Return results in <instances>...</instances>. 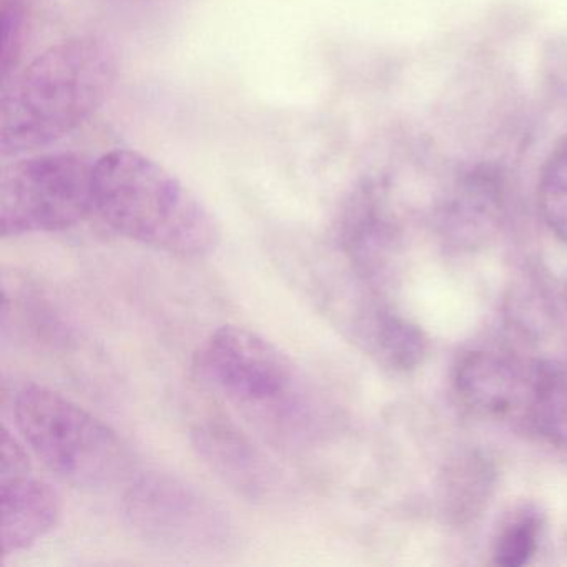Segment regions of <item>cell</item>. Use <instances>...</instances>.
Instances as JSON below:
<instances>
[{
	"label": "cell",
	"mask_w": 567,
	"mask_h": 567,
	"mask_svg": "<svg viewBox=\"0 0 567 567\" xmlns=\"http://www.w3.org/2000/svg\"><path fill=\"white\" fill-rule=\"evenodd\" d=\"M61 517L58 491L31 474L22 444L2 427L0 461V550L21 553L48 536Z\"/></svg>",
	"instance_id": "52a82bcc"
},
{
	"label": "cell",
	"mask_w": 567,
	"mask_h": 567,
	"mask_svg": "<svg viewBox=\"0 0 567 567\" xmlns=\"http://www.w3.org/2000/svg\"><path fill=\"white\" fill-rule=\"evenodd\" d=\"M128 529L151 546L182 554H217L235 543L228 514L198 487L172 474L137 477L124 496Z\"/></svg>",
	"instance_id": "8992f818"
},
{
	"label": "cell",
	"mask_w": 567,
	"mask_h": 567,
	"mask_svg": "<svg viewBox=\"0 0 567 567\" xmlns=\"http://www.w3.org/2000/svg\"><path fill=\"white\" fill-rule=\"evenodd\" d=\"M118 75L117 49L99 35H79L42 52L2 84V161L32 154L78 131L107 104Z\"/></svg>",
	"instance_id": "6da1fadb"
},
{
	"label": "cell",
	"mask_w": 567,
	"mask_h": 567,
	"mask_svg": "<svg viewBox=\"0 0 567 567\" xmlns=\"http://www.w3.org/2000/svg\"><path fill=\"white\" fill-rule=\"evenodd\" d=\"M381 357L400 370H413L426 353V340L423 333L400 318H381L374 333Z\"/></svg>",
	"instance_id": "30bf717a"
},
{
	"label": "cell",
	"mask_w": 567,
	"mask_h": 567,
	"mask_svg": "<svg viewBox=\"0 0 567 567\" xmlns=\"http://www.w3.org/2000/svg\"><path fill=\"white\" fill-rule=\"evenodd\" d=\"M31 0H2L0 2V79L2 84L18 74L28 32Z\"/></svg>",
	"instance_id": "7c38bea8"
},
{
	"label": "cell",
	"mask_w": 567,
	"mask_h": 567,
	"mask_svg": "<svg viewBox=\"0 0 567 567\" xmlns=\"http://www.w3.org/2000/svg\"><path fill=\"white\" fill-rule=\"evenodd\" d=\"M94 210L122 237L175 257H207L220 241L207 205L164 165L128 148L95 161Z\"/></svg>",
	"instance_id": "7a4b0ae2"
},
{
	"label": "cell",
	"mask_w": 567,
	"mask_h": 567,
	"mask_svg": "<svg viewBox=\"0 0 567 567\" xmlns=\"http://www.w3.org/2000/svg\"><path fill=\"white\" fill-rule=\"evenodd\" d=\"M457 390L473 406L487 413L509 411L520 394V378L507 361L473 353L457 368Z\"/></svg>",
	"instance_id": "9c48e42d"
},
{
	"label": "cell",
	"mask_w": 567,
	"mask_h": 567,
	"mask_svg": "<svg viewBox=\"0 0 567 567\" xmlns=\"http://www.w3.org/2000/svg\"><path fill=\"white\" fill-rule=\"evenodd\" d=\"M212 390L277 440L313 434V396L300 370L277 344L235 324L215 330L195 357Z\"/></svg>",
	"instance_id": "3957f363"
},
{
	"label": "cell",
	"mask_w": 567,
	"mask_h": 567,
	"mask_svg": "<svg viewBox=\"0 0 567 567\" xmlns=\"http://www.w3.org/2000/svg\"><path fill=\"white\" fill-rule=\"evenodd\" d=\"M14 417L32 453L79 489H111L134 474V453L117 431L49 388H21Z\"/></svg>",
	"instance_id": "277c9868"
},
{
	"label": "cell",
	"mask_w": 567,
	"mask_h": 567,
	"mask_svg": "<svg viewBox=\"0 0 567 567\" xmlns=\"http://www.w3.org/2000/svg\"><path fill=\"white\" fill-rule=\"evenodd\" d=\"M539 200L547 224L567 244V141L557 148L544 171Z\"/></svg>",
	"instance_id": "8fae6325"
},
{
	"label": "cell",
	"mask_w": 567,
	"mask_h": 567,
	"mask_svg": "<svg viewBox=\"0 0 567 567\" xmlns=\"http://www.w3.org/2000/svg\"><path fill=\"white\" fill-rule=\"evenodd\" d=\"M534 420L550 440L567 443V386L556 378L540 377L534 390Z\"/></svg>",
	"instance_id": "4fadbf2b"
},
{
	"label": "cell",
	"mask_w": 567,
	"mask_h": 567,
	"mask_svg": "<svg viewBox=\"0 0 567 567\" xmlns=\"http://www.w3.org/2000/svg\"><path fill=\"white\" fill-rule=\"evenodd\" d=\"M94 165L78 152L12 158L0 172V234H55L94 210Z\"/></svg>",
	"instance_id": "5b68a950"
},
{
	"label": "cell",
	"mask_w": 567,
	"mask_h": 567,
	"mask_svg": "<svg viewBox=\"0 0 567 567\" xmlns=\"http://www.w3.org/2000/svg\"><path fill=\"white\" fill-rule=\"evenodd\" d=\"M539 526L533 517H523L511 524L497 540L494 563L503 567H520L529 563L537 546Z\"/></svg>",
	"instance_id": "5bb4252c"
},
{
	"label": "cell",
	"mask_w": 567,
	"mask_h": 567,
	"mask_svg": "<svg viewBox=\"0 0 567 567\" xmlns=\"http://www.w3.org/2000/svg\"><path fill=\"white\" fill-rule=\"evenodd\" d=\"M192 443L212 473L245 499L265 503L280 489L275 464L231 424L205 421L195 427Z\"/></svg>",
	"instance_id": "ba28073f"
}]
</instances>
